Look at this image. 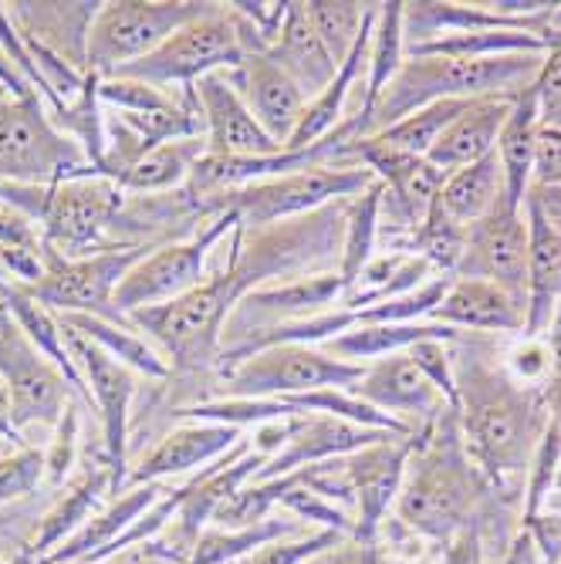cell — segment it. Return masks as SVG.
I'll list each match as a JSON object with an SVG mask.
<instances>
[{"label":"cell","instance_id":"1","mask_svg":"<svg viewBox=\"0 0 561 564\" xmlns=\"http://www.w3.org/2000/svg\"><path fill=\"white\" fill-rule=\"evenodd\" d=\"M456 420L477 467L497 484L531 470L548 433L544 392L521 386L507 369H494L477 351L453 355Z\"/></svg>","mask_w":561,"mask_h":564},{"label":"cell","instance_id":"2","mask_svg":"<svg viewBox=\"0 0 561 564\" xmlns=\"http://www.w3.org/2000/svg\"><path fill=\"white\" fill-rule=\"evenodd\" d=\"M477 464L467 453L456 409H443L436 423L417 433L396 494V514L406 528L450 541L461 534L481 497Z\"/></svg>","mask_w":561,"mask_h":564},{"label":"cell","instance_id":"3","mask_svg":"<svg viewBox=\"0 0 561 564\" xmlns=\"http://www.w3.org/2000/svg\"><path fill=\"white\" fill-rule=\"evenodd\" d=\"M548 55V51H544ZM544 55H500V58H440V55H410L386 85L379 101L366 119V135H379L410 112L430 101L456 98H518L535 85ZM363 135V139H366Z\"/></svg>","mask_w":561,"mask_h":564},{"label":"cell","instance_id":"4","mask_svg":"<svg viewBox=\"0 0 561 564\" xmlns=\"http://www.w3.org/2000/svg\"><path fill=\"white\" fill-rule=\"evenodd\" d=\"M0 199L24 214L31 224H41L44 243L65 258H88L98 250L119 214L126 193L101 176H78L55 186H0Z\"/></svg>","mask_w":561,"mask_h":564},{"label":"cell","instance_id":"5","mask_svg":"<svg viewBox=\"0 0 561 564\" xmlns=\"http://www.w3.org/2000/svg\"><path fill=\"white\" fill-rule=\"evenodd\" d=\"M244 294L247 288L230 271V264H224L214 278H207L190 294L157 307H139V312L129 315V322L149 332L152 341H160L176 369L203 372L220 362L227 318L234 315Z\"/></svg>","mask_w":561,"mask_h":564},{"label":"cell","instance_id":"6","mask_svg":"<svg viewBox=\"0 0 561 564\" xmlns=\"http://www.w3.org/2000/svg\"><path fill=\"white\" fill-rule=\"evenodd\" d=\"M91 176L82 145L47 119L41 95L0 88V186H55Z\"/></svg>","mask_w":561,"mask_h":564},{"label":"cell","instance_id":"7","mask_svg":"<svg viewBox=\"0 0 561 564\" xmlns=\"http://www.w3.org/2000/svg\"><path fill=\"white\" fill-rule=\"evenodd\" d=\"M220 4H196V0H112L101 4L88 34L85 75L109 78L119 68L152 55L170 34L214 14Z\"/></svg>","mask_w":561,"mask_h":564},{"label":"cell","instance_id":"8","mask_svg":"<svg viewBox=\"0 0 561 564\" xmlns=\"http://www.w3.org/2000/svg\"><path fill=\"white\" fill-rule=\"evenodd\" d=\"M152 247L145 243H122L112 250H98L88 258H65L55 247L44 243V271L34 284L24 288L47 312L58 315H98L122 325L116 312V288L122 278L145 258Z\"/></svg>","mask_w":561,"mask_h":564},{"label":"cell","instance_id":"9","mask_svg":"<svg viewBox=\"0 0 561 564\" xmlns=\"http://www.w3.org/2000/svg\"><path fill=\"white\" fill-rule=\"evenodd\" d=\"M366 366H348L315 345H271L224 369L227 399H288L315 389H355Z\"/></svg>","mask_w":561,"mask_h":564},{"label":"cell","instance_id":"10","mask_svg":"<svg viewBox=\"0 0 561 564\" xmlns=\"http://www.w3.org/2000/svg\"><path fill=\"white\" fill-rule=\"evenodd\" d=\"M376 183V176L363 166H312L284 176H271L261 183H250L237 193H230L224 203H217L220 214L234 210L240 217L244 230L271 227L281 220H294L304 214H315L335 199H352L366 193Z\"/></svg>","mask_w":561,"mask_h":564},{"label":"cell","instance_id":"11","mask_svg":"<svg viewBox=\"0 0 561 564\" xmlns=\"http://www.w3.org/2000/svg\"><path fill=\"white\" fill-rule=\"evenodd\" d=\"M244 47L234 28V14L227 4H220L214 14L190 21L176 34H170L152 55L119 68L109 78H132L145 82L152 88L163 85H196L203 75L214 72H230L244 62Z\"/></svg>","mask_w":561,"mask_h":564},{"label":"cell","instance_id":"12","mask_svg":"<svg viewBox=\"0 0 561 564\" xmlns=\"http://www.w3.org/2000/svg\"><path fill=\"white\" fill-rule=\"evenodd\" d=\"M237 224H240V217L234 210H224L193 240L166 243V247H157L152 253H145V258L116 288V312L126 318V315L139 312V307H157V304L176 301V297L190 294L193 288H199L207 281V258L214 253V247L220 243L224 234L237 230Z\"/></svg>","mask_w":561,"mask_h":564},{"label":"cell","instance_id":"13","mask_svg":"<svg viewBox=\"0 0 561 564\" xmlns=\"http://www.w3.org/2000/svg\"><path fill=\"white\" fill-rule=\"evenodd\" d=\"M0 379H4L11 423L18 433L28 426H58L68 409V395L75 392L65 372L34 348L4 304H0Z\"/></svg>","mask_w":561,"mask_h":564},{"label":"cell","instance_id":"14","mask_svg":"<svg viewBox=\"0 0 561 564\" xmlns=\"http://www.w3.org/2000/svg\"><path fill=\"white\" fill-rule=\"evenodd\" d=\"M453 278L490 281L528 312V214L507 193L487 217L467 227V247Z\"/></svg>","mask_w":561,"mask_h":564},{"label":"cell","instance_id":"15","mask_svg":"<svg viewBox=\"0 0 561 564\" xmlns=\"http://www.w3.org/2000/svg\"><path fill=\"white\" fill-rule=\"evenodd\" d=\"M62 338L72 355V362L95 399L101 413V430H106V449H109V470L119 487V474L126 467V440H129V405L136 395V376L122 362H116L112 355L101 351L95 341H88L78 328H72L62 315Z\"/></svg>","mask_w":561,"mask_h":564},{"label":"cell","instance_id":"16","mask_svg":"<svg viewBox=\"0 0 561 564\" xmlns=\"http://www.w3.org/2000/svg\"><path fill=\"white\" fill-rule=\"evenodd\" d=\"M352 392L366 399L369 405H376L379 413L406 423L417 433L436 423L443 409H450L443 392L423 376V369L413 362L410 351H396V355L379 358V362H369L363 382Z\"/></svg>","mask_w":561,"mask_h":564},{"label":"cell","instance_id":"17","mask_svg":"<svg viewBox=\"0 0 561 564\" xmlns=\"http://www.w3.org/2000/svg\"><path fill=\"white\" fill-rule=\"evenodd\" d=\"M196 101L203 112V129H207V149L224 152V156H278L284 152L250 116L244 98L230 85L227 72L203 75L196 85Z\"/></svg>","mask_w":561,"mask_h":564},{"label":"cell","instance_id":"18","mask_svg":"<svg viewBox=\"0 0 561 564\" xmlns=\"http://www.w3.org/2000/svg\"><path fill=\"white\" fill-rule=\"evenodd\" d=\"M413 446H417V436H392L386 443L366 446L342 459L352 497L359 503V524H355V538L359 541L376 538L382 514L399 494L406 459H410Z\"/></svg>","mask_w":561,"mask_h":564},{"label":"cell","instance_id":"19","mask_svg":"<svg viewBox=\"0 0 561 564\" xmlns=\"http://www.w3.org/2000/svg\"><path fill=\"white\" fill-rule=\"evenodd\" d=\"M227 78L244 98L250 116L284 149L304 116V106H309L304 91L268 55H247L237 68L227 72Z\"/></svg>","mask_w":561,"mask_h":564},{"label":"cell","instance_id":"20","mask_svg":"<svg viewBox=\"0 0 561 564\" xmlns=\"http://www.w3.org/2000/svg\"><path fill=\"white\" fill-rule=\"evenodd\" d=\"M396 433L386 430H369V426H355L348 420H335V416H319V413H304L298 430L291 433V440L284 443V449H278L268 464L261 467V480H274L291 474L294 467L304 464H325V459L335 456H348V453H359L366 446L386 443Z\"/></svg>","mask_w":561,"mask_h":564},{"label":"cell","instance_id":"21","mask_svg":"<svg viewBox=\"0 0 561 564\" xmlns=\"http://www.w3.org/2000/svg\"><path fill=\"white\" fill-rule=\"evenodd\" d=\"M14 28L24 41L51 51L65 65L85 75L88 65V34L101 4H8Z\"/></svg>","mask_w":561,"mask_h":564},{"label":"cell","instance_id":"22","mask_svg":"<svg viewBox=\"0 0 561 564\" xmlns=\"http://www.w3.org/2000/svg\"><path fill=\"white\" fill-rule=\"evenodd\" d=\"M268 58L309 95V101L315 95H322L332 78L338 75L335 58L328 55V47L322 44L315 21L309 14V4H298V0H288V14L284 24L278 31V41L271 44Z\"/></svg>","mask_w":561,"mask_h":564},{"label":"cell","instance_id":"23","mask_svg":"<svg viewBox=\"0 0 561 564\" xmlns=\"http://www.w3.org/2000/svg\"><path fill=\"white\" fill-rule=\"evenodd\" d=\"M511 106H515V98H500V95L474 98L471 106L450 122V129L436 139V145L430 149L427 160L440 173H453V170L490 156V152L497 149V139H500L507 116H511Z\"/></svg>","mask_w":561,"mask_h":564},{"label":"cell","instance_id":"24","mask_svg":"<svg viewBox=\"0 0 561 564\" xmlns=\"http://www.w3.org/2000/svg\"><path fill=\"white\" fill-rule=\"evenodd\" d=\"M525 307L490 281L453 278L440 304L433 307V322L446 328H477V332H525Z\"/></svg>","mask_w":561,"mask_h":564},{"label":"cell","instance_id":"25","mask_svg":"<svg viewBox=\"0 0 561 564\" xmlns=\"http://www.w3.org/2000/svg\"><path fill=\"white\" fill-rule=\"evenodd\" d=\"M528 214V315L525 338H544L561 304V234L525 199Z\"/></svg>","mask_w":561,"mask_h":564},{"label":"cell","instance_id":"26","mask_svg":"<svg viewBox=\"0 0 561 564\" xmlns=\"http://www.w3.org/2000/svg\"><path fill=\"white\" fill-rule=\"evenodd\" d=\"M234 440H244L240 430L224 423H183L173 433H166L157 449L142 456V464L132 470V480L157 484L163 477L196 470L199 464H211V459L227 453Z\"/></svg>","mask_w":561,"mask_h":564},{"label":"cell","instance_id":"27","mask_svg":"<svg viewBox=\"0 0 561 564\" xmlns=\"http://www.w3.org/2000/svg\"><path fill=\"white\" fill-rule=\"evenodd\" d=\"M538 132H541V106H538V91L535 85L525 88L511 116H507L500 139H497V160L504 170V189L507 199L525 207L528 189H531V176H535V152H538Z\"/></svg>","mask_w":561,"mask_h":564},{"label":"cell","instance_id":"28","mask_svg":"<svg viewBox=\"0 0 561 564\" xmlns=\"http://www.w3.org/2000/svg\"><path fill=\"white\" fill-rule=\"evenodd\" d=\"M157 500H160L157 484L136 487L119 503H112L106 514H98L95 521H85L68 541H62L58 551H51L44 557V564H95V561H101V554L119 541V531H129Z\"/></svg>","mask_w":561,"mask_h":564},{"label":"cell","instance_id":"29","mask_svg":"<svg viewBox=\"0 0 561 564\" xmlns=\"http://www.w3.org/2000/svg\"><path fill=\"white\" fill-rule=\"evenodd\" d=\"M406 62V37H402V4L392 0V4H379L376 14V28H373V41H369V82L359 101V112L345 116L342 126L352 132V139L366 135V119L373 112V106L379 101V95L386 91V85L396 78V72Z\"/></svg>","mask_w":561,"mask_h":564},{"label":"cell","instance_id":"30","mask_svg":"<svg viewBox=\"0 0 561 564\" xmlns=\"http://www.w3.org/2000/svg\"><path fill=\"white\" fill-rule=\"evenodd\" d=\"M430 338H440V341H456L461 332L456 328H446V325H423V322H410V325H355L352 332L325 341V351L342 358L348 366H369V362H379L386 355H396V351H406L413 348L417 341H430Z\"/></svg>","mask_w":561,"mask_h":564},{"label":"cell","instance_id":"31","mask_svg":"<svg viewBox=\"0 0 561 564\" xmlns=\"http://www.w3.org/2000/svg\"><path fill=\"white\" fill-rule=\"evenodd\" d=\"M504 170H500V160H497V149L490 156L471 163V166H461L443 176V186H440V207L456 220V224H477L481 217H487L494 210V203L504 196Z\"/></svg>","mask_w":561,"mask_h":564},{"label":"cell","instance_id":"32","mask_svg":"<svg viewBox=\"0 0 561 564\" xmlns=\"http://www.w3.org/2000/svg\"><path fill=\"white\" fill-rule=\"evenodd\" d=\"M203 152H207V135L163 142L157 149H149L139 163H132L116 180V186L122 193H166V189H176V186H183L190 180V173L199 163Z\"/></svg>","mask_w":561,"mask_h":564},{"label":"cell","instance_id":"33","mask_svg":"<svg viewBox=\"0 0 561 564\" xmlns=\"http://www.w3.org/2000/svg\"><path fill=\"white\" fill-rule=\"evenodd\" d=\"M0 301H4V307L11 312V318L21 325V332L34 341V348L44 351V355L51 358V362H55V366L65 372V379L72 382V389L91 402V395H88V389H85V382H82V376H78V369H75V362H72V355H68V348H65L58 315H55V312H47V307H44L41 301H34V297H31L24 288H18V284H4V288H0Z\"/></svg>","mask_w":561,"mask_h":564},{"label":"cell","instance_id":"34","mask_svg":"<svg viewBox=\"0 0 561 564\" xmlns=\"http://www.w3.org/2000/svg\"><path fill=\"white\" fill-rule=\"evenodd\" d=\"M62 318L72 328H78L88 341H95L106 355H112L116 362H122L126 369L142 372V376H152V379H166L170 376L166 358L157 348H152L145 338H139L136 332H129L126 325L109 322V318H98V315H62Z\"/></svg>","mask_w":561,"mask_h":564},{"label":"cell","instance_id":"35","mask_svg":"<svg viewBox=\"0 0 561 564\" xmlns=\"http://www.w3.org/2000/svg\"><path fill=\"white\" fill-rule=\"evenodd\" d=\"M116 487V477H112V470L109 467H95L72 494H65L58 503H55V510L41 521V531H37V538H34V554H47L55 544H62V541H68L85 521H88V514L95 510V503L101 500V494L106 490H112Z\"/></svg>","mask_w":561,"mask_h":564},{"label":"cell","instance_id":"36","mask_svg":"<svg viewBox=\"0 0 561 564\" xmlns=\"http://www.w3.org/2000/svg\"><path fill=\"white\" fill-rule=\"evenodd\" d=\"M379 207H382V183L376 180L366 193L348 199L345 210V243H342V281L352 288L363 278V271L373 261L376 234H379Z\"/></svg>","mask_w":561,"mask_h":564},{"label":"cell","instance_id":"37","mask_svg":"<svg viewBox=\"0 0 561 564\" xmlns=\"http://www.w3.org/2000/svg\"><path fill=\"white\" fill-rule=\"evenodd\" d=\"M410 247H413V258H423L433 271L453 278L456 264L464 258V247H467V227L456 224L436 199L430 214L423 217V224L413 230Z\"/></svg>","mask_w":561,"mask_h":564},{"label":"cell","instance_id":"38","mask_svg":"<svg viewBox=\"0 0 561 564\" xmlns=\"http://www.w3.org/2000/svg\"><path fill=\"white\" fill-rule=\"evenodd\" d=\"M471 101H456V98H443V101H430V106L410 112L406 119H399L396 126L382 129L379 139L402 149V152H413V156H430V149L436 145V139L450 129V122L461 116Z\"/></svg>","mask_w":561,"mask_h":564},{"label":"cell","instance_id":"39","mask_svg":"<svg viewBox=\"0 0 561 564\" xmlns=\"http://www.w3.org/2000/svg\"><path fill=\"white\" fill-rule=\"evenodd\" d=\"M309 14L315 21V31L322 37V44L328 47V55L335 58V65H342L348 58V51L355 47V41L363 37L369 18L376 14V4H352V0H312Z\"/></svg>","mask_w":561,"mask_h":564},{"label":"cell","instance_id":"40","mask_svg":"<svg viewBox=\"0 0 561 564\" xmlns=\"http://www.w3.org/2000/svg\"><path fill=\"white\" fill-rule=\"evenodd\" d=\"M291 528L284 524H253V528H244V531H214V534H199L193 551H190V564H224V561H234V557H244L250 547H265L271 544L274 538L288 534Z\"/></svg>","mask_w":561,"mask_h":564},{"label":"cell","instance_id":"41","mask_svg":"<svg viewBox=\"0 0 561 564\" xmlns=\"http://www.w3.org/2000/svg\"><path fill=\"white\" fill-rule=\"evenodd\" d=\"M98 98L106 106H116L119 112H132V116H145V112H160V109H173L176 98H170L163 88H152L145 82H132V78H98Z\"/></svg>","mask_w":561,"mask_h":564},{"label":"cell","instance_id":"42","mask_svg":"<svg viewBox=\"0 0 561 564\" xmlns=\"http://www.w3.org/2000/svg\"><path fill=\"white\" fill-rule=\"evenodd\" d=\"M44 477V453L34 446H21L11 456H0V503L31 494Z\"/></svg>","mask_w":561,"mask_h":564},{"label":"cell","instance_id":"43","mask_svg":"<svg viewBox=\"0 0 561 564\" xmlns=\"http://www.w3.org/2000/svg\"><path fill=\"white\" fill-rule=\"evenodd\" d=\"M538 106H541V126L561 129V31L551 28L548 34V55L535 78Z\"/></svg>","mask_w":561,"mask_h":564},{"label":"cell","instance_id":"44","mask_svg":"<svg viewBox=\"0 0 561 564\" xmlns=\"http://www.w3.org/2000/svg\"><path fill=\"white\" fill-rule=\"evenodd\" d=\"M453 341H440V338H430V341H417L410 351L413 362L423 369V376L443 392V399L450 402V409H456V379H453V351H450Z\"/></svg>","mask_w":561,"mask_h":564},{"label":"cell","instance_id":"45","mask_svg":"<svg viewBox=\"0 0 561 564\" xmlns=\"http://www.w3.org/2000/svg\"><path fill=\"white\" fill-rule=\"evenodd\" d=\"M551 369H554V355L544 338H525L507 351V372H511L521 386L544 389Z\"/></svg>","mask_w":561,"mask_h":564},{"label":"cell","instance_id":"46","mask_svg":"<svg viewBox=\"0 0 561 564\" xmlns=\"http://www.w3.org/2000/svg\"><path fill=\"white\" fill-rule=\"evenodd\" d=\"M335 544H338V531H325V534H315V538L298 541V544L271 541L258 554H250L244 564H301V561H312L315 554H322V551H328Z\"/></svg>","mask_w":561,"mask_h":564},{"label":"cell","instance_id":"47","mask_svg":"<svg viewBox=\"0 0 561 564\" xmlns=\"http://www.w3.org/2000/svg\"><path fill=\"white\" fill-rule=\"evenodd\" d=\"M75 436H78V413L75 405L65 409V416L58 423V436H55V446H51V453L44 456V474L51 484H62L72 459H75Z\"/></svg>","mask_w":561,"mask_h":564},{"label":"cell","instance_id":"48","mask_svg":"<svg viewBox=\"0 0 561 564\" xmlns=\"http://www.w3.org/2000/svg\"><path fill=\"white\" fill-rule=\"evenodd\" d=\"M558 183H561V129L541 126L531 186H558Z\"/></svg>","mask_w":561,"mask_h":564},{"label":"cell","instance_id":"49","mask_svg":"<svg viewBox=\"0 0 561 564\" xmlns=\"http://www.w3.org/2000/svg\"><path fill=\"white\" fill-rule=\"evenodd\" d=\"M41 250L44 240L37 237V230L31 227V220L18 210H11L8 203L0 207V250Z\"/></svg>","mask_w":561,"mask_h":564},{"label":"cell","instance_id":"50","mask_svg":"<svg viewBox=\"0 0 561 564\" xmlns=\"http://www.w3.org/2000/svg\"><path fill=\"white\" fill-rule=\"evenodd\" d=\"M309 564H382L379 561V551L373 541H348V544H335L322 554H315Z\"/></svg>","mask_w":561,"mask_h":564},{"label":"cell","instance_id":"51","mask_svg":"<svg viewBox=\"0 0 561 564\" xmlns=\"http://www.w3.org/2000/svg\"><path fill=\"white\" fill-rule=\"evenodd\" d=\"M528 203L561 234V183L558 186H531Z\"/></svg>","mask_w":561,"mask_h":564},{"label":"cell","instance_id":"52","mask_svg":"<svg viewBox=\"0 0 561 564\" xmlns=\"http://www.w3.org/2000/svg\"><path fill=\"white\" fill-rule=\"evenodd\" d=\"M541 392H544V405H548V423L561 433V355H554V369Z\"/></svg>","mask_w":561,"mask_h":564},{"label":"cell","instance_id":"53","mask_svg":"<svg viewBox=\"0 0 561 564\" xmlns=\"http://www.w3.org/2000/svg\"><path fill=\"white\" fill-rule=\"evenodd\" d=\"M474 561H477V538L474 531H461V538L446 551L443 564H474Z\"/></svg>","mask_w":561,"mask_h":564},{"label":"cell","instance_id":"54","mask_svg":"<svg viewBox=\"0 0 561 564\" xmlns=\"http://www.w3.org/2000/svg\"><path fill=\"white\" fill-rule=\"evenodd\" d=\"M98 564H136V561H129L126 554H112V561L106 557V561H98Z\"/></svg>","mask_w":561,"mask_h":564},{"label":"cell","instance_id":"55","mask_svg":"<svg viewBox=\"0 0 561 564\" xmlns=\"http://www.w3.org/2000/svg\"><path fill=\"white\" fill-rule=\"evenodd\" d=\"M551 28H554V31H561V4H558V11L551 14Z\"/></svg>","mask_w":561,"mask_h":564},{"label":"cell","instance_id":"56","mask_svg":"<svg viewBox=\"0 0 561 564\" xmlns=\"http://www.w3.org/2000/svg\"><path fill=\"white\" fill-rule=\"evenodd\" d=\"M4 274H8V271H4V264H0V288H4Z\"/></svg>","mask_w":561,"mask_h":564}]
</instances>
